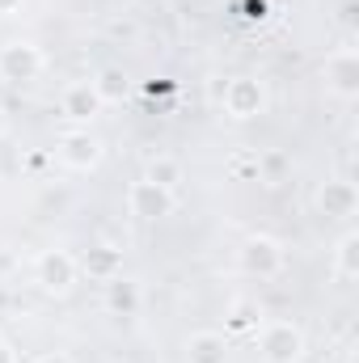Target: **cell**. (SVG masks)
<instances>
[{
  "instance_id": "1",
  "label": "cell",
  "mask_w": 359,
  "mask_h": 363,
  "mask_svg": "<svg viewBox=\"0 0 359 363\" xmlns=\"http://www.w3.org/2000/svg\"><path fill=\"white\" fill-rule=\"evenodd\" d=\"M300 330H292V325H270L267 334H263V355L267 363H296L300 359Z\"/></svg>"
},
{
  "instance_id": "5",
  "label": "cell",
  "mask_w": 359,
  "mask_h": 363,
  "mask_svg": "<svg viewBox=\"0 0 359 363\" xmlns=\"http://www.w3.org/2000/svg\"><path fill=\"white\" fill-rule=\"evenodd\" d=\"M131 207H136V216H144V220H157V216H165L170 207H174V199H170V190L165 186H157V182H136V190H131Z\"/></svg>"
},
{
  "instance_id": "7",
  "label": "cell",
  "mask_w": 359,
  "mask_h": 363,
  "mask_svg": "<svg viewBox=\"0 0 359 363\" xmlns=\"http://www.w3.org/2000/svg\"><path fill=\"white\" fill-rule=\"evenodd\" d=\"M97 110H101V97L93 89V81H81V85H68V89H64V114H68V118L89 123Z\"/></svg>"
},
{
  "instance_id": "16",
  "label": "cell",
  "mask_w": 359,
  "mask_h": 363,
  "mask_svg": "<svg viewBox=\"0 0 359 363\" xmlns=\"http://www.w3.org/2000/svg\"><path fill=\"white\" fill-rule=\"evenodd\" d=\"M351 250H355V237H347V241H343V274H347V279L355 274V267H351Z\"/></svg>"
},
{
  "instance_id": "12",
  "label": "cell",
  "mask_w": 359,
  "mask_h": 363,
  "mask_svg": "<svg viewBox=\"0 0 359 363\" xmlns=\"http://www.w3.org/2000/svg\"><path fill=\"white\" fill-rule=\"evenodd\" d=\"M178 178H182V174H178V165H174L170 157H157V161L148 165V182H157V186H165V190H174Z\"/></svg>"
},
{
  "instance_id": "4",
  "label": "cell",
  "mask_w": 359,
  "mask_h": 363,
  "mask_svg": "<svg viewBox=\"0 0 359 363\" xmlns=\"http://www.w3.org/2000/svg\"><path fill=\"white\" fill-rule=\"evenodd\" d=\"M72 279H77V262L68 258V254H43L38 258V283L47 287V291H68L72 287Z\"/></svg>"
},
{
  "instance_id": "3",
  "label": "cell",
  "mask_w": 359,
  "mask_h": 363,
  "mask_svg": "<svg viewBox=\"0 0 359 363\" xmlns=\"http://www.w3.org/2000/svg\"><path fill=\"white\" fill-rule=\"evenodd\" d=\"M97 157H101V144L89 131H68L60 140V161L72 165V169H89V165H97Z\"/></svg>"
},
{
  "instance_id": "11",
  "label": "cell",
  "mask_w": 359,
  "mask_h": 363,
  "mask_svg": "<svg viewBox=\"0 0 359 363\" xmlns=\"http://www.w3.org/2000/svg\"><path fill=\"white\" fill-rule=\"evenodd\" d=\"M93 89H97V97H101V101H118V97L127 93V77H123L118 68H106V72L93 81Z\"/></svg>"
},
{
  "instance_id": "15",
  "label": "cell",
  "mask_w": 359,
  "mask_h": 363,
  "mask_svg": "<svg viewBox=\"0 0 359 363\" xmlns=\"http://www.w3.org/2000/svg\"><path fill=\"white\" fill-rule=\"evenodd\" d=\"M110 304L114 308H131L136 304V287L127 279H110Z\"/></svg>"
},
{
  "instance_id": "8",
  "label": "cell",
  "mask_w": 359,
  "mask_h": 363,
  "mask_svg": "<svg viewBox=\"0 0 359 363\" xmlns=\"http://www.w3.org/2000/svg\"><path fill=\"white\" fill-rule=\"evenodd\" d=\"M186 359L190 363H224V338L220 334H194L186 342Z\"/></svg>"
},
{
  "instance_id": "13",
  "label": "cell",
  "mask_w": 359,
  "mask_h": 363,
  "mask_svg": "<svg viewBox=\"0 0 359 363\" xmlns=\"http://www.w3.org/2000/svg\"><path fill=\"white\" fill-rule=\"evenodd\" d=\"M321 207H334L338 216H347V211H351V186H347V182H334V186H326V194H321Z\"/></svg>"
},
{
  "instance_id": "18",
  "label": "cell",
  "mask_w": 359,
  "mask_h": 363,
  "mask_svg": "<svg viewBox=\"0 0 359 363\" xmlns=\"http://www.w3.org/2000/svg\"><path fill=\"white\" fill-rule=\"evenodd\" d=\"M0 363H13V351H9L4 342H0Z\"/></svg>"
},
{
  "instance_id": "6",
  "label": "cell",
  "mask_w": 359,
  "mask_h": 363,
  "mask_svg": "<svg viewBox=\"0 0 359 363\" xmlns=\"http://www.w3.org/2000/svg\"><path fill=\"white\" fill-rule=\"evenodd\" d=\"M224 106H228V114H233V118H254V114L263 110V89H258L254 81L237 77V81L224 89Z\"/></svg>"
},
{
  "instance_id": "9",
  "label": "cell",
  "mask_w": 359,
  "mask_h": 363,
  "mask_svg": "<svg viewBox=\"0 0 359 363\" xmlns=\"http://www.w3.org/2000/svg\"><path fill=\"white\" fill-rule=\"evenodd\" d=\"M245 267H250V271H275V267H279L275 241H250V245H245Z\"/></svg>"
},
{
  "instance_id": "2",
  "label": "cell",
  "mask_w": 359,
  "mask_h": 363,
  "mask_svg": "<svg viewBox=\"0 0 359 363\" xmlns=\"http://www.w3.org/2000/svg\"><path fill=\"white\" fill-rule=\"evenodd\" d=\"M38 68H43V55H38L30 43H13V47H4V55H0V72H4L9 81H34Z\"/></svg>"
},
{
  "instance_id": "10",
  "label": "cell",
  "mask_w": 359,
  "mask_h": 363,
  "mask_svg": "<svg viewBox=\"0 0 359 363\" xmlns=\"http://www.w3.org/2000/svg\"><path fill=\"white\" fill-rule=\"evenodd\" d=\"M85 271L101 274V279H114V271H118V254H114V250H106V245H97V250L85 254Z\"/></svg>"
},
{
  "instance_id": "14",
  "label": "cell",
  "mask_w": 359,
  "mask_h": 363,
  "mask_svg": "<svg viewBox=\"0 0 359 363\" xmlns=\"http://www.w3.org/2000/svg\"><path fill=\"white\" fill-rule=\"evenodd\" d=\"M334 85L343 93H355V60L351 55H338L334 60Z\"/></svg>"
},
{
  "instance_id": "17",
  "label": "cell",
  "mask_w": 359,
  "mask_h": 363,
  "mask_svg": "<svg viewBox=\"0 0 359 363\" xmlns=\"http://www.w3.org/2000/svg\"><path fill=\"white\" fill-rule=\"evenodd\" d=\"M38 363H72V359H68V355H43Z\"/></svg>"
},
{
  "instance_id": "19",
  "label": "cell",
  "mask_w": 359,
  "mask_h": 363,
  "mask_svg": "<svg viewBox=\"0 0 359 363\" xmlns=\"http://www.w3.org/2000/svg\"><path fill=\"white\" fill-rule=\"evenodd\" d=\"M13 4H17V0H0V13H9V9H13Z\"/></svg>"
}]
</instances>
